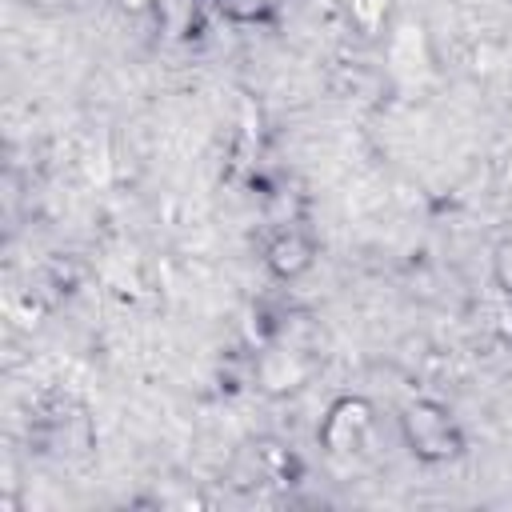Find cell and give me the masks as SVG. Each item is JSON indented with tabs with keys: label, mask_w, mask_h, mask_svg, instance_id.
Returning <instances> with one entry per match:
<instances>
[{
	"label": "cell",
	"mask_w": 512,
	"mask_h": 512,
	"mask_svg": "<svg viewBox=\"0 0 512 512\" xmlns=\"http://www.w3.org/2000/svg\"><path fill=\"white\" fill-rule=\"evenodd\" d=\"M400 436H404L408 452L416 460H424V464H444V460H456L464 452L460 424L436 400H412L400 412Z\"/></svg>",
	"instance_id": "obj_1"
},
{
	"label": "cell",
	"mask_w": 512,
	"mask_h": 512,
	"mask_svg": "<svg viewBox=\"0 0 512 512\" xmlns=\"http://www.w3.org/2000/svg\"><path fill=\"white\" fill-rule=\"evenodd\" d=\"M372 432V404L364 396H340L328 404L316 436H320V448L328 456H352L360 452V444L368 440Z\"/></svg>",
	"instance_id": "obj_2"
},
{
	"label": "cell",
	"mask_w": 512,
	"mask_h": 512,
	"mask_svg": "<svg viewBox=\"0 0 512 512\" xmlns=\"http://www.w3.org/2000/svg\"><path fill=\"white\" fill-rule=\"evenodd\" d=\"M312 240L300 232V228H280L272 240H268V248H264V264L280 276V280H296L300 272H308V264H312Z\"/></svg>",
	"instance_id": "obj_3"
},
{
	"label": "cell",
	"mask_w": 512,
	"mask_h": 512,
	"mask_svg": "<svg viewBox=\"0 0 512 512\" xmlns=\"http://www.w3.org/2000/svg\"><path fill=\"white\" fill-rule=\"evenodd\" d=\"M256 372H260V384H264L268 392H288V388H296V384L304 380L300 352H288V348L268 352V356L256 364Z\"/></svg>",
	"instance_id": "obj_4"
},
{
	"label": "cell",
	"mask_w": 512,
	"mask_h": 512,
	"mask_svg": "<svg viewBox=\"0 0 512 512\" xmlns=\"http://www.w3.org/2000/svg\"><path fill=\"white\" fill-rule=\"evenodd\" d=\"M384 12H388V0H348V16L364 36H372L384 24Z\"/></svg>",
	"instance_id": "obj_5"
},
{
	"label": "cell",
	"mask_w": 512,
	"mask_h": 512,
	"mask_svg": "<svg viewBox=\"0 0 512 512\" xmlns=\"http://www.w3.org/2000/svg\"><path fill=\"white\" fill-rule=\"evenodd\" d=\"M492 280H496V288L512 300V240H500V244L492 248Z\"/></svg>",
	"instance_id": "obj_6"
},
{
	"label": "cell",
	"mask_w": 512,
	"mask_h": 512,
	"mask_svg": "<svg viewBox=\"0 0 512 512\" xmlns=\"http://www.w3.org/2000/svg\"><path fill=\"white\" fill-rule=\"evenodd\" d=\"M120 4H124V8H132V12H140V8H148L152 0H120Z\"/></svg>",
	"instance_id": "obj_7"
}]
</instances>
